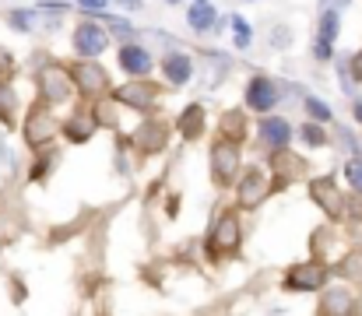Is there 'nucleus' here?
Returning <instances> with one entry per match:
<instances>
[{"instance_id": "nucleus-1", "label": "nucleus", "mask_w": 362, "mask_h": 316, "mask_svg": "<svg viewBox=\"0 0 362 316\" xmlns=\"http://www.w3.org/2000/svg\"><path fill=\"white\" fill-rule=\"evenodd\" d=\"M243 242V225L236 211H222L211 225V235H208V253L215 260H226V257H236Z\"/></svg>"}, {"instance_id": "nucleus-2", "label": "nucleus", "mask_w": 362, "mask_h": 316, "mask_svg": "<svg viewBox=\"0 0 362 316\" xmlns=\"http://www.w3.org/2000/svg\"><path fill=\"white\" fill-rule=\"evenodd\" d=\"M35 88H39V103L49 105V109L71 103V95L78 92L74 81H71V74H67V67H60V64H46L35 74Z\"/></svg>"}, {"instance_id": "nucleus-3", "label": "nucleus", "mask_w": 362, "mask_h": 316, "mask_svg": "<svg viewBox=\"0 0 362 316\" xmlns=\"http://www.w3.org/2000/svg\"><path fill=\"white\" fill-rule=\"evenodd\" d=\"M67 74H71V81H74V88L85 95V99H99L103 92H110V74L95 64V60H78V64H71L67 67Z\"/></svg>"}, {"instance_id": "nucleus-4", "label": "nucleus", "mask_w": 362, "mask_h": 316, "mask_svg": "<svg viewBox=\"0 0 362 316\" xmlns=\"http://www.w3.org/2000/svg\"><path fill=\"white\" fill-rule=\"evenodd\" d=\"M327 285V267L324 260H306V264H296L285 271L281 278V288L285 292H320Z\"/></svg>"}, {"instance_id": "nucleus-5", "label": "nucleus", "mask_w": 362, "mask_h": 316, "mask_svg": "<svg viewBox=\"0 0 362 316\" xmlns=\"http://www.w3.org/2000/svg\"><path fill=\"white\" fill-rule=\"evenodd\" d=\"M57 130H60V123H57V116H53V109L49 105H32L28 109V119H25V144L28 148H46L53 137H57Z\"/></svg>"}, {"instance_id": "nucleus-6", "label": "nucleus", "mask_w": 362, "mask_h": 316, "mask_svg": "<svg viewBox=\"0 0 362 316\" xmlns=\"http://www.w3.org/2000/svg\"><path fill=\"white\" fill-rule=\"evenodd\" d=\"M236 172H240V144L218 137L215 148H211V180H215V187H233Z\"/></svg>"}, {"instance_id": "nucleus-7", "label": "nucleus", "mask_w": 362, "mask_h": 316, "mask_svg": "<svg viewBox=\"0 0 362 316\" xmlns=\"http://www.w3.org/2000/svg\"><path fill=\"white\" fill-rule=\"evenodd\" d=\"M158 95H162V88L155 81H148V78H130L127 85L113 88V103H123L130 109H151L158 103Z\"/></svg>"}, {"instance_id": "nucleus-8", "label": "nucleus", "mask_w": 362, "mask_h": 316, "mask_svg": "<svg viewBox=\"0 0 362 316\" xmlns=\"http://www.w3.org/2000/svg\"><path fill=\"white\" fill-rule=\"evenodd\" d=\"M274 187H271V180L260 172V169H246L240 180V187H236V204L243 211H257V204H264V197L271 194Z\"/></svg>"}, {"instance_id": "nucleus-9", "label": "nucleus", "mask_w": 362, "mask_h": 316, "mask_svg": "<svg viewBox=\"0 0 362 316\" xmlns=\"http://www.w3.org/2000/svg\"><path fill=\"white\" fill-rule=\"evenodd\" d=\"M106 46H110V35L103 32V25H95V21L78 25V32H74V49H78L81 60H95L99 53H106Z\"/></svg>"}, {"instance_id": "nucleus-10", "label": "nucleus", "mask_w": 362, "mask_h": 316, "mask_svg": "<svg viewBox=\"0 0 362 316\" xmlns=\"http://www.w3.org/2000/svg\"><path fill=\"white\" fill-rule=\"evenodd\" d=\"M310 197L317 201V208L324 211L331 221L345 218V197H341V190L334 187V180H313V183H310Z\"/></svg>"}, {"instance_id": "nucleus-11", "label": "nucleus", "mask_w": 362, "mask_h": 316, "mask_svg": "<svg viewBox=\"0 0 362 316\" xmlns=\"http://www.w3.org/2000/svg\"><path fill=\"white\" fill-rule=\"evenodd\" d=\"M246 105L257 109V112H271L278 105V85L264 74H257L250 85H246Z\"/></svg>"}, {"instance_id": "nucleus-12", "label": "nucleus", "mask_w": 362, "mask_h": 316, "mask_svg": "<svg viewBox=\"0 0 362 316\" xmlns=\"http://www.w3.org/2000/svg\"><path fill=\"white\" fill-rule=\"evenodd\" d=\"M257 130H260V134H257L260 144H264V148H274V151H285V144H288V137H292V127H288L285 119H278V116L264 119Z\"/></svg>"}, {"instance_id": "nucleus-13", "label": "nucleus", "mask_w": 362, "mask_h": 316, "mask_svg": "<svg viewBox=\"0 0 362 316\" xmlns=\"http://www.w3.org/2000/svg\"><path fill=\"white\" fill-rule=\"evenodd\" d=\"M60 130H64V137H67V141L81 144V141H88V137L95 134V119H92V112H88V109H78L74 116H67V119H64V127H60Z\"/></svg>"}, {"instance_id": "nucleus-14", "label": "nucleus", "mask_w": 362, "mask_h": 316, "mask_svg": "<svg viewBox=\"0 0 362 316\" xmlns=\"http://www.w3.org/2000/svg\"><path fill=\"white\" fill-rule=\"evenodd\" d=\"M120 67L127 74H134V78H148V71H151V57H148V49L144 46H120Z\"/></svg>"}, {"instance_id": "nucleus-15", "label": "nucleus", "mask_w": 362, "mask_h": 316, "mask_svg": "<svg viewBox=\"0 0 362 316\" xmlns=\"http://www.w3.org/2000/svg\"><path fill=\"white\" fill-rule=\"evenodd\" d=\"M359 303L352 299V292L345 288H327L324 299H320V316H349Z\"/></svg>"}, {"instance_id": "nucleus-16", "label": "nucleus", "mask_w": 362, "mask_h": 316, "mask_svg": "<svg viewBox=\"0 0 362 316\" xmlns=\"http://www.w3.org/2000/svg\"><path fill=\"white\" fill-rule=\"evenodd\" d=\"M137 148L144 151V155H155V151H162L165 148V141H169V127L165 123H144L141 130H137Z\"/></svg>"}, {"instance_id": "nucleus-17", "label": "nucleus", "mask_w": 362, "mask_h": 316, "mask_svg": "<svg viewBox=\"0 0 362 316\" xmlns=\"http://www.w3.org/2000/svg\"><path fill=\"white\" fill-rule=\"evenodd\" d=\"M176 130L183 134V141H197V137L204 134V109L197 103L187 105V109L176 116Z\"/></svg>"}, {"instance_id": "nucleus-18", "label": "nucleus", "mask_w": 362, "mask_h": 316, "mask_svg": "<svg viewBox=\"0 0 362 316\" xmlns=\"http://www.w3.org/2000/svg\"><path fill=\"white\" fill-rule=\"evenodd\" d=\"M162 67H165V81H169L173 88H183V85L190 81V74H194V67H190V60H187L183 53H169Z\"/></svg>"}, {"instance_id": "nucleus-19", "label": "nucleus", "mask_w": 362, "mask_h": 316, "mask_svg": "<svg viewBox=\"0 0 362 316\" xmlns=\"http://www.w3.org/2000/svg\"><path fill=\"white\" fill-rule=\"evenodd\" d=\"M271 165H274V172H278V183H288L292 176L303 172V162H299V155H292V151H274Z\"/></svg>"}, {"instance_id": "nucleus-20", "label": "nucleus", "mask_w": 362, "mask_h": 316, "mask_svg": "<svg viewBox=\"0 0 362 316\" xmlns=\"http://www.w3.org/2000/svg\"><path fill=\"white\" fill-rule=\"evenodd\" d=\"M218 130H222V137H226V141L240 144L243 137H246V116H243L240 109L226 112V116H222V123H218Z\"/></svg>"}, {"instance_id": "nucleus-21", "label": "nucleus", "mask_w": 362, "mask_h": 316, "mask_svg": "<svg viewBox=\"0 0 362 316\" xmlns=\"http://www.w3.org/2000/svg\"><path fill=\"white\" fill-rule=\"evenodd\" d=\"M334 35H338V14L327 11L324 21H320V39H317V57H320V60L331 57V42H334Z\"/></svg>"}, {"instance_id": "nucleus-22", "label": "nucleus", "mask_w": 362, "mask_h": 316, "mask_svg": "<svg viewBox=\"0 0 362 316\" xmlns=\"http://www.w3.org/2000/svg\"><path fill=\"white\" fill-rule=\"evenodd\" d=\"M338 274L349 281H362V250H352L338 260Z\"/></svg>"}, {"instance_id": "nucleus-23", "label": "nucleus", "mask_w": 362, "mask_h": 316, "mask_svg": "<svg viewBox=\"0 0 362 316\" xmlns=\"http://www.w3.org/2000/svg\"><path fill=\"white\" fill-rule=\"evenodd\" d=\"M14 109H18V95H14V88L0 81V119H4V127H14Z\"/></svg>"}, {"instance_id": "nucleus-24", "label": "nucleus", "mask_w": 362, "mask_h": 316, "mask_svg": "<svg viewBox=\"0 0 362 316\" xmlns=\"http://www.w3.org/2000/svg\"><path fill=\"white\" fill-rule=\"evenodd\" d=\"M113 99H99V103H92V119H95V127H117V109H113Z\"/></svg>"}, {"instance_id": "nucleus-25", "label": "nucleus", "mask_w": 362, "mask_h": 316, "mask_svg": "<svg viewBox=\"0 0 362 316\" xmlns=\"http://www.w3.org/2000/svg\"><path fill=\"white\" fill-rule=\"evenodd\" d=\"M211 18H215V11H211L208 4H197V7L190 11V25H194L197 32H208V28H211Z\"/></svg>"}, {"instance_id": "nucleus-26", "label": "nucleus", "mask_w": 362, "mask_h": 316, "mask_svg": "<svg viewBox=\"0 0 362 316\" xmlns=\"http://www.w3.org/2000/svg\"><path fill=\"white\" fill-rule=\"evenodd\" d=\"M53 162H57V155H53V151H42V155H39V162L32 165V172H28V176H32V180H42V176L49 172V165H53Z\"/></svg>"}, {"instance_id": "nucleus-27", "label": "nucleus", "mask_w": 362, "mask_h": 316, "mask_svg": "<svg viewBox=\"0 0 362 316\" xmlns=\"http://www.w3.org/2000/svg\"><path fill=\"white\" fill-rule=\"evenodd\" d=\"M345 176H349V183L362 194V158H352V162L345 165Z\"/></svg>"}, {"instance_id": "nucleus-28", "label": "nucleus", "mask_w": 362, "mask_h": 316, "mask_svg": "<svg viewBox=\"0 0 362 316\" xmlns=\"http://www.w3.org/2000/svg\"><path fill=\"white\" fill-rule=\"evenodd\" d=\"M299 134H303V141H306V144H324V141H327V137H324V130H320L317 123H306Z\"/></svg>"}, {"instance_id": "nucleus-29", "label": "nucleus", "mask_w": 362, "mask_h": 316, "mask_svg": "<svg viewBox=\"0 0 362 316\" xmlns=\"http://www.w3.org/2000/svg\"><path fill=\"white\" fill-rule=\"evenodd\" d=\"M306 112H310L313 119H331V109L320 103V99H306Z\"/></svg>"}, {"instance_id": "nucleus-30", "label": "nucleus", "mask_w": 362, "mask_h": 316, "mask_svg": "<svg viewBox=\"0 0 362 316\" xmlns=\"http://www.w3.org/2000/svg\"><path fill=\"white\" fill-rule=\"evenodd\" d=\"M233 28H236V46H246V42H250V28H246V21L233 14Z\"/></svg>"}, {"instance_id": "nucleus-31", "label": "nucleus", "mask_w": 362, "mask_h": 316, "mask_svg": "<svg viewBox=\"0 0 362 316\" xmlns=\"http://www.w3.org/2000/svg\"><path fill=\"white\" fill-rule=\"evenodd\" d=\"M7 74H11V57H7V53L0 49V81H4Z\"/></svg>"}, {"instance_id": "nucleus-32", "label": "nucleus", "mask_w": 362, "mask_h": 316, "mask_svg": "<svg viewBox=\"0 0 362 316\" xmlns=\"http://www.w3.org/2000/svg\"><path fill=\"white\" fill-rule=\"evenodd\" d=\"M352 74H356V78H359V81H362V53H359V57H356V60H352Z\"/></svg>"}, {"instance_id": "nucleus-33", "label": "nucleus", "mask_w": 362, "mask_h": 316, "mask_svg": "<svg viewBox=\"0 0 362 316\" xmlns=\"http://www.w3.org/2000/svg\"><path fill=\"white\" fill-rule=\"evenodd\" d=\"M81 4H85V7H95V11H99V7H106V0H81Z\"/></svg>"}, {"instance_id": "nucleus-34", "label": "nucleus", "mask_w": 362, "mask_h": 316, "mask_svg": "<svg viewBox=\"0 0 362 316\" xmlns=\"http://www.w3.org/2000/svg\"><path fill=\"white\" fill-rule=\"evenodd\" d=\"M356 116H359V119H362V103H356Z\"/></svg>"}, {"instance_id": "nucleus-35", "label": "nucleus", "mask_w": 362, "mask_h": 316, "mask_svg": "<svg viewBox=\"0 0 362 316\" xmlns=\"http://www.w3.org/2000/svg\"><path fill=\"white\" fill-rule=\"evenodd\" d=\"M169 4H176V0H169Z\"/></svg>"}]
</instances>
